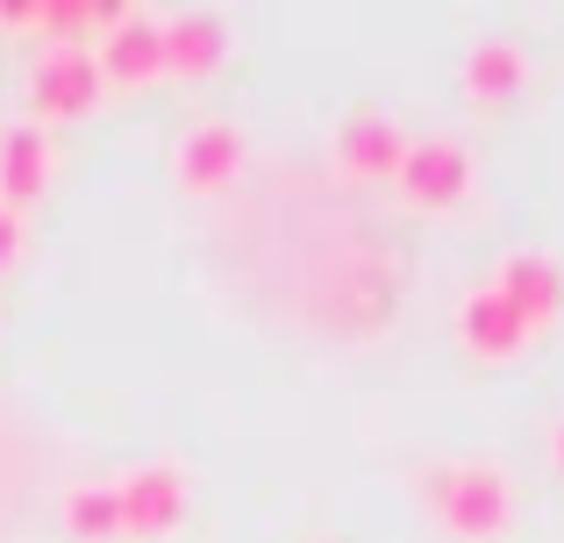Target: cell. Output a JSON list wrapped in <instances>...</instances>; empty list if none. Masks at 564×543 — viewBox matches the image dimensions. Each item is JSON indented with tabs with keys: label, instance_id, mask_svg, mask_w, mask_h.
Listing matches in <instances>:
<instances>
[{
	"label": "cell",
	"instance_id": "obj_1",
	"mask_svg": "<svg viewBox=\"0 0 564 543\" xmlns=\"http://www.w3.org/2000/svg\"><path fill=\"white\" fill-rule=\"evenodd\" d=\"M429 508L451 536L465 543H494L514 515V493H508V473L486 458H465V465H436L429 473Z\"/></svg>",
	"mask_w": 564,
	"mask_h": 543
},
{
	"label": "cell",
	"instance_id": "obj_2",
	"mask_svg": "<svg viewBox=\"0 0 564 543\" xmlns=\"http://www.w3.org/2000/svg\"><path fill=\"white\" fill-rule=\"evenodd\" d=\"M94 65H100V79L122 86V94L158 86V79H165V14L115 8V22L94 36Z\"/></svg>",
	"mask_w": 564,
	"mask_h": 543
},
{
	"label": "cell",
	"instance_id": "obj_3",
	"mask_svg": "<svg viewBox=\"0 0 564 543\" xmlns=\"http://www.w3.org/2000/svg\"><path fill=\"white\" fill-rule=\"evenodd\" d=\"M100 94H108V79H100L94 51H43L36 72H29V122L51 129V122H86V115L100 108Z\"/></svg>",
	"mask_w": 564,
	"mask_h": 543
},
{
	"label": "cell",
	"instance_id": "obj_4",
	"mask_svg": "<svg viewBox=\"0 0 564 543\" xmlns=\"http://www.w3.org/2000/svg\"><path fill=\"white\" fill-rule=\"evenodd\" d=\"M115 501H122V536L158 543V536H172V530L186 522L193 487H186V473H180V465L151 458V465H137V473H122V479H115Z\"/></svg>",
	"mask_w": 564,
	"mask_h": 543
},
{
	"label": "cell",
	"instance_id": "obj_5",
	"mask_svg": "<svg viewBox=\"0 0 564 543\" xmlns=\"http://www.w3.org/2000/svg\"><path fill=\"white\" fill-rule=\"evenodd\" d=\"M172 172H180V186L193 200H215V194H229L236 180L250 172V143H243V129L236 122H193L186 137H180V151H172Z\"/></svg>",
	"mask_w": 564,
	"mask_h": 543
},
{
	"label": "cell",
	"instance_id": "obj_6",
	"mask_svg": "<svg viewBox=\"0 0 564 543\" xmlns=\"http://www.w3.org/2000/svg\"><path fill=\"white\" fill-rule=\"evenodd\" d=\"M400 194H408V208H457V200L471 194V151L451 137H429V143H408V158H400Z\"/></svg>",
	"mask_w": 564,
	"mask_h": 543
},
{
	"label": "cell",
	"instance_id": "obj_7",
	"mask_svg": "<svg viewBox=\"0 0 564 543\" xmlns=\"http://www.w3.org/2000/svg\"><path fill=\"white\" fill-rule=\"evenodd\" d=\"M51 172H57L51 129H36V122H8L0 129V208L29 215L43 194H51Z\"/></svg>",
	"mask_w": 564,
	"mask_h": 543
},
{
	"label": "cell",
	"instance_id": "obj_8",
	"mask_svg": "<svg viewBox=\"0 0 564 543\" xmlns=\"http://www.w3.org/2000/svg\"><path fill=\"white\" fill-rule=\"evenodd\" d=\"M494 286H500V301H508L529 329H551V322L564 315V265H557V258H543V251L500 258V279H494Z\"/></svg>",
	"mask_w": 564,
	"mask_h": 543
},
{
	"label": "cell",
	"instance_id": "obj_9",
	"mask_svg": "<svg viewBox=\"0 0 564 543\" xmlns=\"http://www.w3.org/2000/svg\"><path fill=\"white\" fill-rule=\"evenodd\" d=\"M400 158H408V129L393 115H350L336 129V165L350 180H400Z\"/></svg>",
	"mask_w": 564,
	"mask_h": 543
},
{
	"label": "cell",
	"instance_id": "obj_10",
	"mask_svg": "<svg viewBox=\"0 0 564 543\" xmlns=\"http://www.w3.org/2000/svg\"><path fill=\"white\" fill-rule=\"evenodd\" d=\"M457 336H465V350L471 358H486V365H508L514 350L529 344V322L514 315L508 301H500V286H479V293H465V307H457Z\"/></svg>",
	"mask_w": 564,
	"mask_h": 543
},
{
	"label": "cell",
	"instance_id": "obj_11",
	"mask_svg": "<svg viewBox=\"0 0 564 543\" xmlns=\"http://www.w3.org/2000/svg\"><path fill=\"white\" fill-rule=\"evenodd\" d=\"M229 22L221 14H165V79H207L229 57Z\"/></svg>",
	"mask_w": 564,
	"mask_h": 543
},
{
	"label": "cell",
	"instance_id": "obj_12",
	"mask_svg": "<svg viewBox=\"0 0 564 543\" xmlns=\"http://www.w3.org/2000/svg\"><path fill=\"white\" fill-rule=\"evenodd\" d=\"M522 86H529V57H522V43H508V36H479V43L465 51V94L479 100V108H508Z\"/></svg>",
	"mask_w": 564,
	"mask_h": 543
},
{
	"label": "cell",
	"instance_id": "obj_13",
	"mask_svg": "<svg viewBox=\"0 0 564 543\" xmlns=\"http://www.w3.org/2000/svg\"><path fill=\"white\" fill-rule=\"evenodd\" d=\"M72 543H122V501H115V479H86V487L65 493L57 508Z\"/></svg>",
	"mask_w": 564,
	"mask_h": 543
},
{
	"label": "cell",
	"instance_id": "obj_14",
	"mask_svg": "<svg viewBox=\"0 0 564 543\" xmlns=\"http://www.w3.org/2000/svg\"><path fill=\"white\" fill-rule=\"evenodd\" d=\"M115 22V8L94 0H36V36H51V51H79V36H100Z\"/></svg>",
	"mask_w": 564,
	"mask_h": 543
},
{
	"label": "cell",
	"instance_id": "obj_15",
	"mask_svg": "<svg viewBox=\"0 0 564 543\" xmlns=\"http://www.w3.org/2000/svg\"><path fill=\"white\" fill-rule=\"evenodd\" d=\"M22 251H29V237H22V215H14V208H0V279H8L14 265H22Z\"/></svg>",
	"mask_w": 564,
	"mask_h": 543
},
{
	"label": "cell",
	"instance_id": "obj_16",
	"mask_svg": "<svg viewBox=\"0 0 564 543\" xmlns=\"http://www.w3.org/2000/svg\"><path fill=\"white\" fill-rule=\"evenodd\" d=\"M551 458H557V473H564V422L551 430Z\"/></svg>",
	"mask_w": 564,
	"mask_h": 543
}]
</instances>
